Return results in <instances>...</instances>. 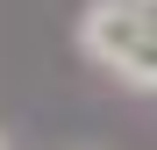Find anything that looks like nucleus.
<instances>
[{
  "label": "nucleus",
  "instance_id": "nucleus-2",
  "mask_svg": "<svg viewBox=\"0 0 157 150\" xmlns=\"http://www.w3.org/2000/svg\"><path fill=\"white\" fill-rule=\"evenodd\" d=\"M0 150H14V143H7V136H0Z\"/></svg>",
  "mask_w": 157,
  "mask_h": 150
},
{
  "label": "nucleus",
  "instance_id": "nucleus-1",
  "mask_svg": "<svg viewBox=\"0 0 157 150\" xmlns=\"http://www.w3.org/2000/svg\"><path fill=\"white\" fill-rule=\"evenodd\" d=\"M78 57L128 93H157V14L143 0H86Z\"/></svg>",
  "mask_w": 157,
  "mask_h": 150
},
{
  "label": "nucleus",
  "instance_id": "nucleus-3",
  "mask_svg": "<svg viewBox=\"0 0 157 150\" xmlns=\"http://www.w3.org/2000/svg\"><path fill=\"white\" fill-rule=\"evenodd\" d=\"M143 7H150V14H157V0H143Z\"/></svg>",
  "mask_w": 157,
  "mask_h": 150
}]
</instances>
